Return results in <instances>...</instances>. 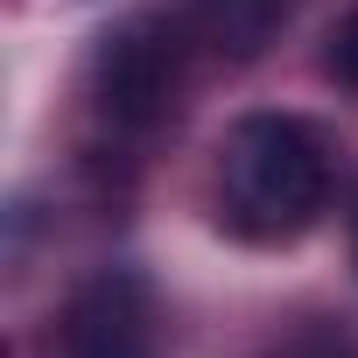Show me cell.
Segmentation results:
<instances>
[{"instance_id": "cell-1", "label": "cell", "mask_w": 358, "mask_h": 358, "mask_svg": "<svg viewBox=\"0 0 358 358\" xmlns=\"http://www.w3.org/2000/svg\"><path fill=\"white\" fill-rule=\"evenodd\" d=\"M330 197V155L295 113H246L218 148V211L239 239L281 246L316 225Z\"/></svg>"}, {"instance_id": "cell-2", "label": "cell", "mask_w": 358, "mask_h": 358, "mask_svg": "<svg viewBox=\"0 0 358 358\" xmlns=\"http://www.w3.org/2000/svg\"><path fill=\"white\" fill-rule=\"evenodd\" d=\"M57 358H162V302L134 267H99L57 323Z\"/></svg>"}, {"instance_id": "cell-3", "label": "cell", "mask_w": 358, "mask_h": 358, "mask_svg": "<svg viewBox=\"0 0 358 358\" xmlns=\"http://www.w3.org/2000/svg\"><path fill=\"white\" fill-rule=\"evenodd\" d=\"M92 99L113 127H155L176 106V36L155 22H127L92 57Z\"/></svg>"}, {"instance_id": "cell-4", "label": "cell", "mask_w": 358, "mask_h": 358, "mask_svg": "<svg viewBox=\"0 0 358 358\" xmlns=\"http://www.w3.org/2000/svg\"><path fill=\"white\" fill-rule=\"evenodd\" d=\"M190 15H197V29H204L218 50H232V57H260V50L288 29L295 0H190Z\"/></svg>"}, {"instance_id": "cell-5", "label": "cell", "mask_w": 358, "mask_h": 358, "mask_svg": "<svg viewBox=\"0 0 358 358\" xmlns=\"http://www.w3.org/2000/svg\"><path fill=\"white\" fill-rule=\"evenodd\" d=\"M351 260H358V218H351Z\"/></svg>"}]
</instances>
